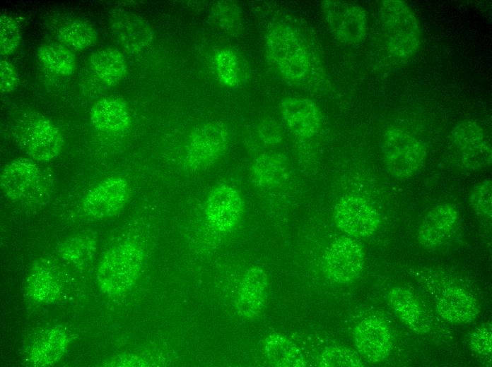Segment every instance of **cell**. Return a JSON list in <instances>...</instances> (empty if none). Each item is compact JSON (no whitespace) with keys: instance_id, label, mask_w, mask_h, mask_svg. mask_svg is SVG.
I'll use <instances>...</instances> for the list:
<instances>
[{"instance_id":"1","label":"cell","mask_w":492,"mask_h":367,"mask_svg":"<svg viewBox=\"0 0 492 367\" xmlns=\"http://www.w3.org/2000/svg\"><path fill=\"white\" fill-rule=\"evenodd\" d=\"M265 51L271 64L287 82L303 85L312 76V53L303 36L291 25H274L266 34Z\"/></svg>"},{"instance_id":"2","label":"cell","mask_w":492,"mask_h":367,"mask_svg":"<svg viewBox=\"0 0 492 367\" xmlns=\"http://www.w3.org/2000/svg\"><path fill=\"white\" fill-rule=\"evenodd\" d=\"M379 15L389 51L401 59L415 55L421 47V32L411 8L404 1L385 0L380 4Z\"/></svg>"},{"instance_id":"3","label":"cell","mask_w":492,"mask_h":367,"mask_svg":"<svg viewBox=\"0 0 492 367\" xmlns=\"http://www.w3.org/2000/svg\"><path fill=\"white\" fill-rule=\"evenodd\" d=\"M12 134L20 149L32 160L47 162L61 152L64 140L58 127L38 113H26L12 127Z\"/></svg>"},{"instance_id":"4","label":"cell","mask_w":492,"mask_h":367,"mask_svg":"<svg viewBox=\"0 0 492 367\" xmlns=\"http://www.w3.org/2000/svg\"><path fill=\"white\" fill-rule=\"evenodd\" d=\"M143 261V250L134 243L111 248L98 265L97 279L100 289L110 295L127 292L139 278Z\"/></svg>"},{"instance_id":"5","label":"cell","mask_w":492,"mask_h":367,"mask_svg":"<svg viewBox=\"0 0 492 367\" xmlns=\"http://www.w3.org/2000/svg\"><path fill=\"white\" fill-rule=\"evenodd\" d=\"M0 186L4 195L11 200L36 202L49 194L50 180L35 160L20 157L4 167Z\"/></svg>"},{"instance_id":"6","label":"cell","mask_w":492,"mask_h":367,"mask_svg":"<svg viewBox=\"0 0 492 367\" xmlns=\"http://www.w3.org/2000/svg\"><path fill=\"white\" fill-rule=\"evenodd\" d=\"M382 149L387 171L402 179L414 175L423 166L427 155L426 147L419 139L398 127L385 131Z\"/></svg>"},{"instance_id":"7","label":"cell","mask_w":492,"mask_h":367,"mask_svg":"<svg viewBox=\"0 0 492 367\" xmlns=\"http://www.w3.org/2000/svg\"><path fill=\"white\" fill-rule=\"evenodd\" d=\"M228 143L229 134L224 124L210 122L197 127L187 143L184 168L194 172L211 167L224 155Z\"/></svg>"},{"instance_id":"8","label":"cell","mask_w":492,"mask_h":367,"mask_svg":"<svg viewBox=\"0 0 492 367\" xmlns=\"http://www.w3.org/2000/svg\"><path fill=\"white\" fill-rule=\"evenodd\" d=\"M450 144L461 165L469 170H483L491 164L492 150L481 126L472 120L457 123L450 133Z\"/></svg>"},{"instance_id":"9","label":"cell","mask_w":492,"mask_h":367,"mask_svg":"<svg viewBox=\"0 0 492 367\" xmlns=\"http://www.w3.org/2000/svg\"><path fill=\"white\" fill-rule=\"evenodd\" d=\"M321 10L328 30L339 42L354 44L362 42L368 30V16L361 6L345 1L327 0Z\"/></svg>"},{"instance_id":"10","label":"cell","mask_w":492,"mask_h":367,"mask_svg":"<svg viewBox=\"0 0 492 367\" xmlns=\"http://www.w3.org/2000/svg\"><path fill=\"white\" fill-rule=\"evenodd\" d=\"M334 218L341 230L355 238L370 236L380 224L376 209L366 199L356 195H345L338 201Z\"/></svg>"},{"instance_id":"11","label":"cell","mask_w":492,"mask_h":367,"mask_svg":"<svg viewBox=\"0 0 492 367\" xmlns=\"http://www.w3.org/2000/svg\"><path fill=\"white\" fill-rule=\"evenodd\" d=\"M244 203L239 192L227 185L214 187L205 201L204 213L208 224L214 231L226 234L239 224Z\"/></svg>"},{"instance_id":"12","label":"cell","mask_w":492,"mask_h":367,"mask_svg":"<svg viewBox=\"0 0 492 367\" xmlns=\"http://www.w3.org/2000/svg\"><path fill=\"white\" fill-rule=\"evenodd\" d=\"M323 263L325 273L332 281L348 283L361 275L364 265V252L356 241L341 236L327 248Z\"/></svg>"},{"instance_id":"13","label":"cell","mask_w":492,"mask_h":367,"mask_svg":"<svg viewBox=\"0 0 492 367\" xmlns=\"http://www.w3.org/2000/svg\"><path fill=\"white\" fill-rule=\"evenodd\" d=\"M129 197L130 186L124 178L108 177L87 192L82 200V208L92 217H110L124 207Z\"/></svg>"},{"instance_id":"14","label":"cell","mask_w":492,"mask_h":367,"mask_svg":"<svg viewBox=\"0 0 492 367\" xmlns=\"http://www.w3.org/2000/svg\"><path fill=\"white\" fill-rule=\"evenodd\" d=\"M354 339L360 356L368 362H380L390 353L391 332L385 321L378 316L362 320L355 328Z\"/></svg>"},{"instance_id":"15","label":"cell","mask_w":492,"mask_h":367,"mask_svg":"<svg viewBox=\"0 0 492 367\" xmlns=\"http://www.w3.org/2000/svg\"><path fill=\"white\" fill-rule=\"evenodd\" d=\"M112 35L128 53H137L148 47L153 37L150 24L141 16L124 10H115L109 17Z\"/></svg>"},{"instance_id":"16","label":"cell","mask_w":492,"mask_h":367,"mask_svg":"<svg viewBox=\"0 0 492 367\" xmlns=\"http://www.w3.org/2000/svg\"><path fill=\"white\" fill-rule=\"evenodd\" d=\"M458 212L450 203L432 207L423 217L418 229V240L427 248H437L447 241L458 223Z\"/></svg>"},{"instance_id":"17","label":"cell","mask_w":492,"mask_h":367,"mask_svg":"<svg viewBox=\"0 0 492 367\" xmlns=\"http://www.w3.org/2000/svg\"><path fill=\"white\" fill-rule=\"evenodd\" d=\"M282 117L295 135L311 138L316 135L322 125V114L313 101L297 97H288L280 104Z\"/></svg>"},{"instance_id":"18","label":"cell","mask_w":492,"mask_h":367,"mask_svg":"<svg viewBox=\"0 0 492 367\" xmlns=\"http://www.w3.org/2000/svg\"><path fill=\"white\" fill-rule=\"evenodd\" d=\"M268 291L266 272L259 267H252L243 275L237 291L235 307L240 315L253 318L263 310Z\"/></svg>"},{"instance_id":"19","label":"cell","mask_w":492,"mask_h":367,"mask_svg":"<svg viewBox=\"0 0 492 367\" xmlns=\"http://www.w3.org/2000/svg\"><path fill=\"white\" fill-rule=\"evenodd\" d=\"M438 313L445 320L454 323H467L479 314L476 299L465 289L449 287L443 291L436 304Z\"/></svg>"},{"instance_id":"20","label":"cell","mask_w":492,"mask_h":367,"mask_svg":"<svg viewBox=\"0 0 492 367\" xmlns=\"http://www.w3.org/2000/svg\"><path fill=\"white\" fill-rule=\"evenodd\" d=\"M94 127L108 133H121L131 124V114L127 103L117 97H105L94 104L90 111Z\"/></svg>"},{"instance_id":"21","label":"cell","mask_w":492,"mask_h":367,"mask_svg":"<svg viewBox=\"0 0 492 367\" xmlns=\"http://www.w3.org/2000/svg\"><path fill=\"white\" fill-rule=\"evenodd\" d=\"M389 302L396 315L414 332H426L430 323L418 299L409 290L395 287L391 289Z\"/></svg>"},{"instance_id":"22","label":"cell","mask_w":492,"mask_h":367,"mask_svg":"<svg viewBox=\"0 0 492 367\" xmlns=\"http://www.w3.org/2000/svg\"><path fill=\"white\" fill-rule=\"evenodd\" d=\"M27 294L36 301L51 303L60 296L61 287L54 265L47 260L37 261L25 283Z\"/></svg>"},{"instance_id":"23","label":"cell","mask_w":492,"mask_h":367,"mask_svg":"<svg viewBox=\"0 0 492 367\" xmlns=\"http://www.w3.org/2000/svg\"><path fill=\"white\" fill-rule=\"evenodd\" d=\"M54 33L59 41L67 47L84 50L97 40V31L88 21L78 17L66 16L54 24Z\"/></svg>"},{"instance_id":"24","label":"cell","mask_w":492,"mask_h":367,"mask_svg":"<svg viewBox=\"0 0 492 367\" xmlns=\"http://www.w3.org/2000/svg\"><path fill=\"white\" fill-rule=\"evenodd\" d=\"M68 344V336L64 331L59 328L48 330L29 347L28 359L34 366H52L64 355Z\"/></svg>"},{"instance_id":"25","label":"cell","mask_w":492,"mask_h":367,"mask_svg":"<svg viewBox=\"0 0 492 367\" xmlns=\"http://www.w3.org/2000/svg\"><path fill=\"white\" fill-rule=\"evenodd\" d=\"M288 169V161L283 154L265 152L253 161L251 178L256 186L272 188L283 184L287 179Z\"/></svg>"},{"instance_id":"26","label":"cell","mask_w":492,"mask_h":367,"mask_svg":"<svg viewBox=\"0 0 492 367\" xmlns=\"http://www.w3.org/2000/svg\"><path fill=\"white\" fill-rule=\"evenodd\" d=\"M90 69L103 83L115 86L122 81L127 71L122 53L112 47L96 50L89 57Z\"/></svg>"},{"instance_id":"27","label":"cell","mask_w":492,"mask_h":367,"mask_svg":"<svg viewBox=\"0 0 492 367\" xmlns=\"http://www.w3.org/2000/svg\"><path fill=\"white\" fill-rule=\"evenodd\" d=\"M264 354L269 363L279 367H303L304 357L298 347L279 334L268 335L263 342Z\"/></svg>"},{"instance_id":"28","label":"cell","mask_w":492,"mask_h":367,"mask_svg":"<svg viewBox=\"0 0 492 367\" xmlns=\"http://www.w3.org/2000/svg\"><path fill=\"white\" fill-rule=\"evenodd\" d=\"M40 62L49 71L62 76L72 75L77 68V61L73 52L65 45L47 43L37 47Z\"/></svg>"},{"instance_id":"29","label":"cell","mask_w":492,"mask_h":367,"mask_svg":"<svg viewBox=\"0 0 492 367\" xmlns=\"http://www.w3.org/2000/svg\"><path fill=\"white\" fill-rule=\"evenodd\" d=\"M213 64L217 78L224 86L238 88L243 82L244 64L234 49L228 47L218 49L213 56Z\"/></svg>"},{"instance_id":"30","label":"cell","mask_w":492,"mask_h":367,"mask_svg":"<svg viewBox=\"0 0 492 367\" xmlns=\"http://www.w3.org/2000/svg\"><path fill=\"white\" fill-rule=\"evenodd\" d=\"M95 252V243L86 238L71 239L61 246L62 258L75 265H83L88 262Z\"/></svg>"},{"instance_id":"31","label":"cell","mask_w":492,"mask_h":367,"mask_svg":"<svg viewBox=\"0 0 492 367\" xmlns=\"http://www.w3.org/2000/svg\"><path fill=\"white\" fill-rule=\"evenodd\" d=\"M317 365L324 367H359L363 363L353 350L343 347H329L320 356Z\"/></svg>"},{"instance_id":"32","label":"cell","mask_w":492,"mask_h":367,"mask_svg":"<svg viewBox=\"0 0 492 367\" xmlns=\"http://www.w3.org/2000/svg\"><path fill=\"white\" fill-rule=\"evenodd\" d=\"M21 42L20 28L16 20L8 14L0 16V53L11 56L18 49Z\"/></svg>"},{"instance_id":"33","label":"cell","mask_w":492,"mask_h":367,"mask_svg":"<svg viewBox=\"0 0 492 367\" xmlns=\"http://www.w3.org/2000/svg\"><path fill=\"white\" fill-rule=\"evenodd\" d=\"M492 184L491 179H486L472 191L469 201L474 209L481 215L491 217Z\"/></svg>"},{"instance_id":"34","label":"cell","mask_w":492,"mask_h":367,"mask_svg":"<svg viewBox=\"0 0 492 367\" xmlns=\"http://www.w3.org/2000/svg\"><path fill=\"white\" fill-rule=\"evenodd\" d=\"M491 324L484 323L477 327L470 335L469 347L472 351L482 357L491 356Z\"/></svg>"},{"instance_id":"35","label":"cell","mask_w":492,"mask_h":367,"mask_svg":"<svg viewBox=\"0 0 492 367\" xmlns=\"http://www.w3.org/2000/svg\"><path fill=\"white\" fill-rule=\"evenodd\" d=\"M213 16L219 26L228 31L235 28L240 20L238 8L229 3H219L214 9Z\"/></svg>"},{"instance_id":"36","label":"cell","mask_w":492,"mask_h":367,"mask_svg":"<svg viewBox=\"0 0 492 367\" xmlns=\"http://www.w3.org/2000/svg\"><path fill=\"white\" fill-rule=\"evenodd\" d=\"M19 82L18 74L13 65L2 59L0 61V90L8 93L13 90Z\"/></svg>"},{"instance_id":"37","label":"cell","mask_w":492,"mask_h":367,"mask_svg":"<svg viewBox=\"0 0 492 367\" xmlns=\"http://www.w3.org/2000/svg\"><path fill=\"white\" fill-rule=\"evenodd\" d=\"M259 134L265 143H274L279 141L281 133L277 124L266 123L260 126Z\"/></svg>"}]
</instances>
